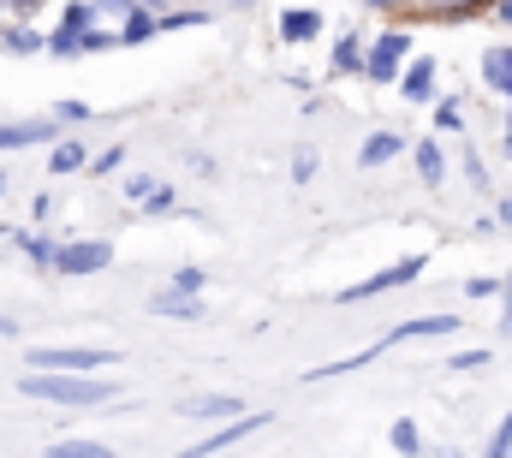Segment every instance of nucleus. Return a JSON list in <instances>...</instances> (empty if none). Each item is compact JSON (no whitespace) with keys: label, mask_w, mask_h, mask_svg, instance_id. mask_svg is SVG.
<instances>
[{"label":"nucleus","mask_w":512,"mask_h":458,"mask_svg":"<svg viewBox=\"0 0 512 458\" xmlns=\"http://www.w3.org/2000/svg\"><path fill=\"white\" fill-rule=\"evenodd\" d=\"M24 393L48 399V405H108L114 381H102V375H24Z\"/></svg>","instance_id":"f257e3e1"},{"label":"nucleus","mask_w":512,"mask_h":458,"mask_svg":"<svg viewBox=\"0 0 512 458\" xmlns=\"http://www.w3.org/2000/svg\"><path fill=\"white\" fill-rule=\"evenodd\" d=\"M24 363H30V375H102L114 363V351H96V345H42Z\"/></svg>","instance_id":"f03ea898"},{"label":"nucleus","mask_w":512,"mask_h":458,"mask_svg":"<svg viewBox=\"0 0 512 458\" xmlns=\"http://www.w3.org/2000/svg\"><path fill=\"white\" fill-rule=\"evenodd\" d=\"M114 262V244L108 238H72V244H54V268L84 280V274H102Z\"/></svg>","instance_id":"7ed1b4c3"},{"label":"nucleus","mask_w":512,"mask_h":458,"mask_svg":"<svg viewBox=\"0 0 512 458\" xmlns=\"http://www.w3.org/2000/svg\"><path fill=\"white\" fill-rule=\"evenodd\" d=\"M417 274H423V256H405V262H393V268H382V274H370V280L346 286V292H340V304H364V298H382V292H393V286H411Z\"/></svg>","instance_id":"20e7f679"},{"label":"nucleus","mask_w":512,"mask_h":458,"mask_svg":"<svg viewBox=\"0 0 512 458\" xmlns=\"http://www.w3.org/2000/svg\"><path fill=\"white\" fill-rule=\"evenodd\" d=\"M405 54H411V36H405V30H387L382 42L364 54V78L393 84V78H399V66H405Z\"/></svg>","instance_id":"39448f33"},{"label":"nucleus","mask_w":512,"mask_h":458,"mask_svg":"<svg viewBox=\"0 0 512 458\" xmlns=\"http://www.w3.org/2000/svg\"><path fill=\"white\" fill-rule=\"evenodd\" d=\"M256 429H268V411H245V417H233V423H221L215 435H203L197 447H185V453H173V458H209V453H227L233 441H245V435H256Z\"/></svg>","instance_id":"423d86ee"},{"label":"nucleus","mask_w":512,"mask_h":458,"mask_svg":"<svg viewBox=\"0 0 512 458\" xmlns=\"http://www.w3.org/2000/svg\"><path fill=\"white\" fill-rule=\"evenodd\" d=\"M90 18H96V6H90V0H72V6L60 12V30L48 36V48H54V54H72V48H78V36L90 30Z\"/></svg>","instance_id":"0eeeda50"},{"label":"nucleus","mask_w":512,"mask_h":458,"mask_svg":"<svg viewBox=\"0 0 512 458\" xmlns=\"http://www.w3.org/2000/svg\"><path fill=\"white\" fill-rule=\"evenodd\" d=\"M179 411H185V417H203V423H233V417H245V399H233V393H203V399H185Z\"/></svg>","instance_id":"6e6552de"},{"label":"nucleus","mask_w":512,"mask_h":458,"mask_svg":"<svg viewBox=\"0 0 512 458\" xmlns=\"http://www.w3.org/2000/svg\"><path fill=\"white\" fill-rule=\"evenodd\" d=\"M441 334H459V316H453V310H441V316H417V322H399V328L387 334V345H399V340H441Z\"/></svg>","instance_id":"1a4fd4ad"},{"label":"nucleus","mask_w":512,"mask_h":458,"mask_svg":"<svg viewBox=\"0 0 512 458\" xmlns=\"http://www.w3.org/2000/svg\"><path fill=\"white\" fill-rule=\"evenodd\" d=\"M155 316H167V322H197L203 316V292H155V304H149Z\"/></svg>","instance_id":"9d476101"},{"label":"nucleus","mask_w":512,"mask_h":458,"mask_svg":"<svg viewBox=\"0 0 512 458\" xmlns=\"http://www.w3.org/2000/svg\"><path fill=\"white\" fill-rule=\"evenodd\" d=\"M322 30V12L316 6H286L280 12V42H310Z\"/></svg>","instance_id":"9b49d317"},{"label":"nucleus","mask_w":512,"mask_h":458,"mask_svg":"<svg viewBox=\"0 0 512 458\" xmlns=\"http://www.w3.org/2000/svg\"><path fill=\"white\" fill-rule=\"evenodd\" d=\"M54 125L48 119H24V125H0V149H30V143H48Z\"/></svg>","instance_id":"f8f14e48"},{"label":"nucleus","mask_w":512,"mask_h":458,"mask_svg":"<svg viewBox=\"0 0 512 458\" xmlns=\"http://www.w3.org/2000/svg\"><path fill=\"white\" fill-rule=\"evenodd\" d=\"M399 90H405V102H429L435 96V60H411Z\"/></svg>","instance_id":"ddd939ff"},{"label":"nucleus","mask_w":512,"mask_h":458,"mask_svg":"<svg viewBox=\"0 0 512 458\" xmlns=\"http://www.w3.org/2000/svg\"><path fill=\"white\" fill-rule=\"evenodd\" d=\"M382 345H387V340H382ZM382 345H364V351H352V357H340V363H322V369H310L304 381H334V375H352V369L376 363V357H382Z\"/></svg>","instance_id":"4468645a"},{"label":"nucleus","mask_w":512,"mask_h":458,"mask_svg":"<svg viewBox=\"0 0 512 458\" xmlns=\"http://www.w3.org/2000/svg\"><path fill=\"white\" fill-rule=\"evenodd\" d=\"M483 78H489V90L512 96V48H489L483 54Z\"/></svg>","instance_id":"2eb2a0df"},{"label":"nucleus","mask_w":512,"mask_h":458,"mask_svg":"<svg viewBox=\"0 0 512 458\" xmlns=\"http://www.w3.org/2000/svg\"><path fill=\"white\" fill-rule=\"evenodd\" d=\"M417 179L423 185H441L447 179V155H441V143L429 137V143H417Z\"/></svg>","instance_id":"dca6fc26"},{"label":"nucleus","mask_w":512,"mask_h":458,"mask_svg":"<svg viewBox=\"0 0 512 458\" xmlns=\"http://www.w3.org/2000/svg\"><path fill=\"white\" fill-rule=\"evenodd\" d=\"M387 441H393V453H399V458H423V429H417L411 417H399Z\"/></svg>","instance_id":"f3484780"},{"label":"nucleus","mask_w":512,"mask_h":458,"mask_svg":"<svg viewBox=\"0 0 512 458\" xmlns=\"http://www.w3.org/2000/svg\"><path fill=\"white\" fill-rule=\"evenodd\" d=\"M399 149H405V143H399V131H376V137L364 143V155H358V161H364V167H382V161H393Z\"/></svg>","instance_id":"a211bd4d"},{"label":"nucleus","mask_w":512,"mask_h":458,"mask_svg":"<svg viewBox=\"0 0 512 458\" xmlns=\"http://www.w3.org/2000/svg\"><path fill=\"white\" fill-rule=\"evenodd\" d=\"M48 458H114V447H102V441H54Z\"/></svg>","instance_id":"6ab92c4d"},{"label":"nucleus","mask_w":512,"mask_h":458,"mask_svg":"<svg viewBox=\"0 0 512 458\" xmlns=\"http://www.w3.org/2000/svg\"><path fill=\"white\" fill-rule=\"evenodd\" d=\"M84 167V143H54V155H48V173H78Z\"/></svg>","instance_id":"aec40b11"},{"label":"nucleus","mask_w":512,"mask_h":458,"mask_svg":"<svg viewBox=\"0 0 512 458\" xmlns=\"http://www.w3.org/2000/svg\"><path fill=\"white\" fill-rule=\"evenodd\" d=\"M334 72H364V48H358V36H340V42H334Z\"/></svg>","instance_id":"412c9836"},{"label":"nucleus","mask_w":512,"mask_h":458,"mask_svg":"<svg viewBox=\"0 0 512 458\" xmlns=\"http://www.w3.org/2000/svg\"><path fill=\"white\" fill-rule=\"evenodd\" d=\"M18 250H24L30 262H42V268H54V244H48V238H36V232H18Z\"/></svg>","instance_id":"4be33fe9"},{"label":"nucleus","mask_w":512,"mask_h":458,"mask_svg":"<svg viewBox=\"0 0 512 458\" xmlns=\"http://www.w3.org/2000/svg\"><path fill=\"white\" fill-rule=\"evenodd\" d=\"M0 48H12V54H36L42 36H36V30H0Z\"/></svg>","instance_id":"5701e85b"},{"label":"nucleus","mask_w":512,"mask_h":458,"mask_svg":"<svg viewBox=\"0 0 512 458\" xmlns=\"http://www.w3.org/2000/svg\"><path fill=\"white\" fill-rule=\"evenodd\" d=\"M149 36H155V18H149V12H131L126 30H120V42H149Z\"/></svg>","instance_id":"b1692460"},{"label":"nucleus","mask_w":512,"mask_h":458,"mask_svg":"<svg viewBox=\"0 0 512 458\" xmlns=\"http://www.w3.org/2000/svg\"><path fill=\"white\" fill-rule=\"evenodd\" d=\"M435 125H441V131H465V119H459V96H441V102H435Z\"/></svg>","instance_id":"393cba45"},{"label":"nucleus","mask_w":512,"mask_h":458,"mask_svg":"<svg viewBox=\"0 0 512 458\" xmlns=\"http://www.w3.org/2000/svg\"><path fill=\"white\" fill-rule=\"evenodd\" d=\"M191 24H209L203 12H161L155 18V30H191Z\"/></svg>","instance_id":"a878e982"},{"label":"nucleus","mask_w":512,"mask_h":458,"mask_svg":"<svg viewBox=\"0 0 512 458\" xmlns=\"http://www.w3.org/2000/svg\"><path fill=\"white\" fill-rule=\"evenodd\" d=\"M507 453H512V417H501V429L489 435V453L483 458H507Z\"/></svg>","instance_id":"bb28decb"},{"label":"nucleus","mask_w":512,"mask_h":458,"mask_svg":"<svg viewBox=\"0 0 512 458\" xmlns=\"http://www.w3.org/2000/svg\"><path fill=\"white\" fill-rule=\"evenodd\" d=\"M173 209V185H155L149 197H143V215H167Z\"/></svg>","instance_id":"cd10ccee"},{"label":"nucleus","mask_w":512,"mask_h":458,"mask_svg":"<svg viewBox=\"0 0 512 458\" xmlns=\"http://www.w3.org/2000/svg\"><path fill=\"white\" fill-rule=\"evenodd\" d=\"M495 351H483V345H471V351H459V357H447V369H483Z\"/></svg>","instance_id":"c85d7f7f"},{"label":"nucleus","mask_w":512,"mask_h":458,"mask_svg":"<svg viewBox=\"0 0 512 458\" xmlns=\"http://www.w3.org/2000/svg\"><path fill=\"white\" fill-rule=\"evenodd\" d=\"M114 167H126V149H120V143H114V149H102V155H96V167H90V173H102V179H108V173H114Z\"/></svg>","instance_id":"c756f323"},{"label":"nucleus","mask_w":512,"mask_h":458,"mask_svg":"<svg viewBox=\"0 0 512 458\" xmlns=\"http://www.w3.org/2000/svg\"><path fill=\"white\" fill-rule=\"evenodd\" d=\"M292 179H298V185L316 179V149H298V155H292Z\"/></svg>","instance_id":"7c9ffc66"},{"label":"nucleus","mask_w":512,"mask_h":458,"mask_svg":"<svg viewBox=\"0 0 512 458\" xmlns=\"http://www.w3.org/2000/svg\"><path fill=\"white\" fill-rule=\"evenodd\" d=\"M173 292H203V268H179L173 274Z\"/></svg>","instance_id":"2f4dec72"},{"label":"nucleus","mask_w":512,"mask_h":458,"mask_svg":"<svg viewBox=\"0 0 512 458\" xmlns=\"http://www.w3.org/2000/svg\"><path fill=\"white\" fill-rule=\"evenodd\" d=\"M126 191H131V197H137V203H143V197L155 191V179H149V173H131V179H126Z\"/></svg>","instance_id":"473e14b6"},{"label":"nucleus","mask_w":512,"mask_h":458,"mask_svg":"<svg viewBox=\"0 0 512 458\" xmlns=\"http://www.w3.org/2000/svg\"><path fill=\"white\" fill-rule=\"evenodd\" d=\"M54 114H60V119H90V108H84V102H60Z\"/></svg>","instance_id":"72a5a7b5"},{"label":"nucleus","mask_w":512,"mask_h":458,"mask_svg":"<svg viewBox=\"0 0 512 458\" xmlns=\"http://www.w3.org/2000/svg\"><path fill=\"white\" fill-rule=\"evenodd\" d=\"M501 292H507V310H501V334H512V280L501 286Z\"/></svg>","instance_id":"f704fd0d"},{"label":"nucleus","mask_w":512,"mask_h":458,"mask_svg":"<svg viewBox=\"0 0 512 458\" xmlns=\"http://www.w3.org/2000/svg\"><path fill=\"white\" fill-rule=\"evenodd\" d=\"M90 6H108V12H131V0H90Z\"/></svg>","instance_id":"c9c22d12"},{"label":"nucleus","mask_w":512,"mask_h":458,"mask_svg":"<svg viewBox=\"0 0 512 458\" xmlns=\"http://www.w3.org/2000/svg\"><path fill=\"white\" fill-rule=\"evenodd\" d=\"M12 334H18V322H12V316H0V340H12Z\"/></svg>","instance_id":"e433bc0d"},{"label":"nucleus","mask_w":512,"mask_h":458,"mask_svg":"<svg viewBox=\"0 0 512 458\" xmlns=\"http://www.w3.org/2000/svg\"><path fill=\"white\" fill-rule=\"evenodd\" d=\"M501 227H512V197H501Z\"/></svg>","instance_id":"4c0bfd02"},{"label":"nucleus","mask_w":512,"mask_h":458,"mask_svg":"<svg viewBox=\"0 0 512 458\" xmlns=\"http://www.w3.org/2000/svg\"><path fill=\"white\" fill-rule=\"evenodd\" d=\"M364 6H393V0H364Z\"/></svg>","instance_id":"58836bf2"},{"label":"nucleus","mask_w":512,"mask_h":458,"mask_svg":"<svg viewBox=\"0 0 512 458\" xmlns=\"http://www.w3.org/2000/svg\"><path fill=\"white\" fill-rule=\"evenodd\" d=\"M507 155H512V125H507Z\"/></svg>","instance_id":"ea45409f"},{"label":"nucleus","mask_w":512,"mask_h":458,"mask_svg":"<svg viewBox=\"0 0 512 458\" xmlns=\"http://www.w3.org/2000/svg\"><path fill=\"white\" fill-rule=\"evenodd\" d=\"M441 458H459V453H441Z\"/></svg>","instance_id":"a19ab883"}]
</instances>
